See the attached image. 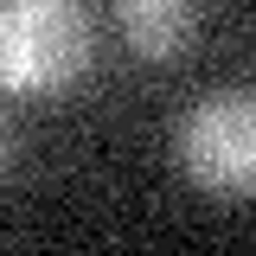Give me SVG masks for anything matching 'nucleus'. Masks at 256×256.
I'll use <instances>...</instances> for the list:
<instances>
[{"instance_id": "nucleus-3", "label": "nucleus", "mask_w": 256, "mask_h": 256, "mask_svg": "<svg viewBox=\"0 0 256 256\" xmlns=\"http://www.w3.org/2000/svg\"><path fill=\"white\" fill-rule=\"evenodd\" d=\"M116 20L134 58L173 64L198 32V0H116Z\"/></svg>"}, {"instance_id": "nucleus-1", "label": "nucleus", "mask_w": 256, "mask_h": 256, "mask_svg": "<svg viewBox=\"0 0 256 256\" xmlns=\"http://www.w3.org/2000/svg\"><path fill=\"white\" fill-rule=\"evenodd\" d=\"M96 64V32L77 0H6L0 6V77L13 96H58Z\"/></svg>"}, {"instance_id": "nucleus-2", "label": "nucleus", "mask_w": 256, "mask_h": 256, "mask_svg": "<svg viewBox=\"0 0 256 256\" xmlns=\"http://www.w3.org/2000/svg\"><path fill=\"white\" fill-rule=\"evenodd\" d=\"M186 180L212 198H256V84L205 90L173 128Z\"/></svg>"}]
</instances>
